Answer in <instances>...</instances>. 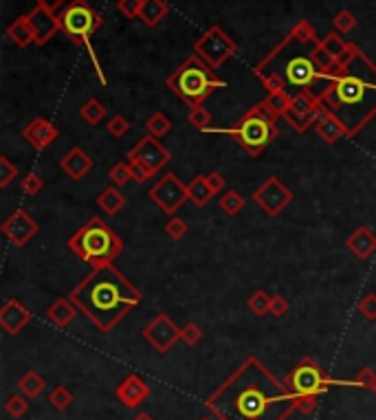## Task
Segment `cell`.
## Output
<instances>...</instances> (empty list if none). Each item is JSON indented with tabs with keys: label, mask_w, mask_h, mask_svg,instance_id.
<instances>
[{
	"label": "cell",
	"mask_w": 376,
	"mask_h": 420,
	"mask_svg": "<svg viewBox=\"0 0 376 420\" xmlns=\"http://www.w3.org/2000/svg\"><path fill=\"white\" fill-rule=\"evenodd\" d=\"M352 383H354L357 387H363V389H374V385H376V372L370 370V368L359 370Z\"/></svg>",
	"instance_id": "49"
},
{
	"label": "cell",
	"mask_w": 376,
	"mask_h": 420,
	"mask_svg": "<svg viewBox=\"0 0 376 420\" xmlns=\"http://www.w3.org/2000/svg\"><path fill=\"white\" fill-rule=\"evenodd\" d=\"M79 117H82L88 126H97L106 117V106L97 97H90L88 102L82 104V108H79Z\"/></svg>",
	"instance_id": "31"
},
{
	"label": "cell",
	"mask_w": 376,
	"mask_h": 420,
	"mask_svg": "<svg viewBox=\"0 0 376 420\" xmlns=\"http://www.w3.org/2000/svg\"><path fill=\"white\" fill-rule=\"evenodd\" d=\"M319 99L341 124L345 137H357L376 117V64L354 42H348Z\"/></svg>",
	"instance_id": "3"
},
{
	"label": "cell",
	"mask_w": 376,
	"mask_h": 420,
	"mask_svg": "<svg viewBox=\"0 0 376 420\" xmlns=\"http://www.w3.org/2000/svg\"><path fill=\"white\" fill-rule=\"evenodd\" d=\"M264 102H266V106L275 113V117L279 119V117H284L286 111L291 108L293 95H288V92H268Z\"/></svg>",
	"instance_id": "35"
},
{
	"label": "cell",
	"mask_w": 376,
	"mask_h": 420,
	"mask_svg": "<svg viewBox=\"0 0 376 420\" xmlns=\"http://www.w3.org/2000/svg\"><path fill=\"white\" fill-rule=\"evenodd\" d=\"M7 35H9L11 42L16 45V47H20V49H24V47H29V45L35 42L33 29H31L29 18H26V16H20V18L13 20V22L7 26Z\"/></svg>",
	"instance_id": "27"
},
{
	"label": "cell",
	"mask_w": 376,
	"mask_h": 420,
	"mask_svg": "<svg viewBox=\"0 0 376 420\" xmlns=\"http://www.w3.org/2000/svg\"><path fill=\"white\" fill-rule=\"evenodd\" d=\"M247 308L251 310V313L255 317H264L268 315V310H271V295H268L266 291H253L251 297L247 300Z\"/></svg>",
	"instance_id": "33"
},
{
	"label": "cell",
	"mask_w": 376,
	"mask_h": 420,
	"mask_svg": "<svg viewBox=\"0 0 376 420\" xmlns=\"http://www.w3.org/2000/svg\"><path fill=\"white\" fill-rule=\"evenodd\" d=\"M60 137V130L56 124H51L47 117H35L22 128V139L29 143L33 150H47Z\"/></svg>",
	"instance_id": "18"
},
{
	"label": "cell",
	"mask_w": 376,
	"mask_h": 420,
	"mask_svg": "<svg viewBox=\"0 0 376 420\" xmlns=\"http://www.w3.org/2000/svg\"><path fill=\"white\" fill-rule=\"evenodd\" d=\"M187 194H190V200L194 202L196 207H205L207 202L213 198V192L207 183V174H198L194 179L187 183Z\"/></svg>",
	"instance_id": "28"
},
{
	"label": "cell",
	"mask_w": 376,
	"mask_h": 420,
	"mask_svg": "<svg viewBox=\"0 0 376 420\" xmlns=\"http://www.w3.org/2000/svg\"><path fill=\"white\" fill-rule=\"evenodd\" d=\"M321 49H324L330 58H334V60L339 62V58L343 56L345 49H348V42H343V38L339 33L332 31V33H328L324 40H321Z\"/></svg>",
	"instance_id": "36"
},
{
	"label": "cell",
	"mask_w": 376,
	"mask_h": 420,
	"mask_svg": "<svg viewBox=\"0 0 376 420\" xmlns=\"http://www.w3.org/2000/svg\"><path fill=\"white\" fill-rule=\"evenodd\" d=\"M145 130H147V134H152V137L163 139L165 134L172 130V119L165 113L158 111V113H154L145 119Z\"/></svg>",
	"instance_id": "30"
},
{
	"label": "cell",
	"mask_w": 376,
	"mask_h": 420,
	"mask_svg": "<svg viewBox=\"0 0 376 420\" xmlns=\"http://www.w3.org/2000/svg\"><path fill=\"white\" fill-rule=\"evenodd\" d=\"M170 159H172L170 150L156 137H152V134L141 137L128 152V161L145 165L152 174H158L161 170H163L170 163Z\"/></svg>",
	"instance_id": "14"
},
{
	"label": "cell",
	"mask_w": 376,
	"mask_h": 420,
	"mask_svg": "<svg viewBox=\"0 0 376 420\" xmlns=\"http://www.w3.org/2000/svg\"><path fill=\"white\" fill-rule=\"evenodd\" d=\"M315 130H317V137L324 141V143H328V145L339 143L345 137V130L341 128V124L330 113H324V115L317 119Z\"/></svg>",
	"instance_id": "24"
},
{
	"label": "cell",
	"mask_w": 376,
	"mask_h": 420,
	"mask_svg": "<svg viewBox=\"0 0 376 420\" xmlns=\"http://www.w3.org/2000/svg\"><path fill=\"white\" fill-rule=\"evenodd\" d=\"M33 319L31 310L26 308L20 300H7L0 308V326L7 334H18L22 332L29 321Z\"/></svg>",
	"instance_id": "19"
},
{
	"label": "cell",
	"mask_w": 376,
	"mask_h": 420,
	"mask_svg": "<svg viewBox=\"0 0 376 420\" xmlns=\"http://www.w3.org/2000/svg\"><path fill=\"white\" fill-rule=\"evenodd\" d=\"M69 300L90 319L99 332H111L143 300L141 291L119 270L108 264L92 268L71 291Z\"/></svg>",
	"instance_id": "4"
},
{
	"label": "cell",
	"mask_w": 376,
	"mask_h": 420,
	"mask_svg": "<svg viewBox=\"0 0 376 420\" xmlns=\"http://www.w3.org/2000/svg\"><path fill=\"white\" fill-rule=\"evenodd\" d=\"M58 18H60L62 33L69 38L71 42H75L77 47H88L90 58H92V62H95L97 75L106 84V77L99 71V62L95 58V51L90 49V38L101 29L104 18L95 11V7L88 5V0H69V3L62 7V11L58 13Z\"/></svg>",
	"instance_id": "8"
},
{
	"label": "cell",
	"mask_w": 376,
	"mask_h": 420,
	"mask_svg": "<svg viewBox=\"0 0 376 420\" xmlns=\"http://www.w3.org/2000/svg\"><path fill=\"white\" fill-rule=\"evenodd\" d=\"M18 179V168L11 163L7 156H0V187H9Z\"/></svg>",
	"instance_id": "43"
},
{
	"label": "cell",
	"mask_w": 376,
	"mask_h": 420,
	"mask_svg": "<svg viewBox=\"0 0 376 420\" xmlns=\"http://www.w3.org/2000/svg\"><path fill=\"white\" fill-rule=\"evenodd\" d=\"M284 385L295 403V410L308 416L317 410L319 398L330 389L332 378L311 357H306L286 374Z\"/></svg>",
	"instance_id": "7"
},
{
	"label": "cell",
	"mask_w": 376,
	"mask_h": 420,
	"mask_svg": "<svg viewBox=\"0 0 376 420\" xmlns=\"http://www.w3.org/2000/svg\"><path fill=\"white\" fill-rule=\"evenodd\" d=\"M20 187H22V192L26 196H35V194H40L44 189V181H42V176H40L38 172H29L20 181Z\"/></svg>",
	"instance_id": "42"
},
{
	"label": "cell",
	"mask_w": 376,
	"mask_h": 420,
	"mask_svg": "<svg viewBox=\"0 0 376 420\" xmlns=\"http://www.w3.org/2000/svg\"><path fill=\"white\" fill-rule=\"evenodd\" d=\"M128 163H130V172H132V181L134 183H145V181H150L152 179V172L150 170H147L145 165H141V163H134V161H128Z\"/></svg>",
	"instance_id": "50"
},
{
	"label": "cell",
	"mask_w": 376,
	"mask_h": 420,
	"mask_svg": "<svg viewBox=\"0 0 376 420\" xmlns=\"http://www.w3.org/2000/svg\"><path fill=\"white\" fill-rule=\"evenodd\" d=\"M253 202L258 205V209L264 216L275 218V216H279L293 202V192L277 179V176H268V179L253 192Z\"/></svg>",
	"instance_id": "13"
},
{
	"label": "cell",
	"mask_w": 376,
	"mask_h": 420,
	"mask_svg": "<svg viewBox=\"0 0 376 420\" xmlns=\"http://www.w3.org/2000/svg\"><path fill=\"white\" fill-rule=\"evenodd\" d=\"M324 113H326V108H324V104H321V99L317 97V95L300 92V95H295V97H293L291 108L286 111L284 119L295 132L304 134L317 124V119Z\"/></svg>",
	"instance_id": "12"
},
{
	"label": "cell",
	"mask_w": 376,
	"mask_h": 420,
	"mask_svg": "<svg viewBox=\"0 0 376 420\" xmlns=\"http://www.w3.org/2000/svg\"><path fill=\"white\" fill-rule=\"evenodd\" d=\"M66 247L90 268H101L113 264L115 257L124 251V240L117 236L108 223L101 220L99 216H92L69 238Z\"/></svg>",
	"instance_id": "6"
},
{
	"label": "cell",
	"mask_w": 376,
	"mask_h": 420,
	"mask_svg": "<svg viewBox=\"0 0 376 420\" xmlns=\"http://www.w3.org/2000/svg\"><path fill=\"white\" fill-rule=\"evenodd\" d=\"M345 247L354 257L359 260H370V257L376 253V234L370 227H359L352 232V236H348Z\"/></svg>",
	"instance_id": "22"
},
{
	"label": "cell",
	"mask_w": 376,
	"mask_h": 420,
	"mask_svg": "<svg viewBox=\"0 0 376 420\" xmlns=\"http://www.w3.org/2000/svg\"><path fill=\"white\" fill-rule=\"evenodd\" d=\"M200 420H211V418H200Z\"/></svg>",
	"instance_id": "55"
},
{
	"label": "cell",
	"mask_w": 376,
	"mask_h": 420,
	"mask_svg": "<svg viewBox=\"0 0 376 420\" xmlns=\"http://www.w3.org/2000/svg\"><path fill=\"white\" fill-rule=\"evenodd\" d=\"M117 401L126 405L130 410H137L139 405L150 396V387L143 381L139 374H128L122 383H119L117 391H115Z\"/></svg>",
	"instance_id": "20"
},
{
	"label": "cell",
	"mask_w": 376,
	"mask_h": 420,
	"mask_svg": "<svg viewBox=\"0 0 376 420\" xmlns=\"http://www.w3.org/2000/svg\"><path fill=\"white\" fill-rule=\"evenodd\" d=\"M64 3H66V0H35V5H44V7H49L53 11H56L58 7H62Z\"/></svg>",
	"instance_id": "52"
},
{
	"label": "cell",
	"mask_w": 376,
	"mask_h": 420,
	"mask_svg": "<svg viewBox=\"0 0 376 420\" xmlns=\"http://www.w3.org/2000/svg\"><path fill=\"white\" fill-rule=\"evenodd\" d=\"M187 232H190V227H187V223L183 218H179V216H172L165 225V234L172 240H183L187 236Z\"/></svg>",
	"instance_id": "44"
},
{
	"label": "cell",
	"mask_w": 376,
	"mask_h": 420,
	"mask_svg": "<svg viewBox=\"0 0 376 420\" xmlns=\"http://www.w3.org/2000/svg\"><path fill=\"white\" fill-rule=\"evenodd\" d=\"M187 121L196 128V130H203V132H209L213 126H211V113L207 111L205 106H198V108H192L190 115H187Z\"/></svg>",
	"instance_id": "38"
},
{
	"label": "cell",
	"mask_w": 376,
	"mask_h": 420,
	"mask_svg": "<svg viewBox=\"0 0 376 420\" xmlns=\"http://www.w3.org/2000/svg\"><path fill=\"white\" fill-rule=\"evenodd\" d=\"M77 317V306L69 300V297H60L47 308V319L58 328L71 326L73 319Z\"/></svg>",
	"instance_id": "23"
},
{
	"label": "cell",
	"mask_w": 376,
	"mask_h": 420,
	"mask_svg": "<svg viewBox=\"0 0 376 420\" xmlns=\"http://www.w3.org/2000/svg\"><path fill=\"white\" fill-rule=\"evenodd\" d=\"M5 412L11 416V418H22L26 412H29V398L24 394H13L7 398L5 403Z\"/></svg>",
	"instance_id": "39"
},
{
	"label": "cell",
	"mask_w": 376,
	"mask_h": 420,
	"mask_svg": "<svg viewBox=\"0 0 376 420\" xmlns=\"http://www.w3.org/2000/svg\"><path fill=\"white\" fill-rule=\"evenodd\" d=\"M106 130H108L111 137H115V139H124L126 134L132 130V126H130V121H128L124 115H115V117H111L108 124H106Z\"/></svg>",
	"instance_id": "40"
},
{
	"label": "cell",
	"mask_w": 376,
	"mask_h": 420,
	"mask_svg": "<svg viewBox=\"0 0 376 420\" xmlns=\"http://www.w3.org/2000/svg\"><path fill=\"white\" fill-rule=\"evenodd\" d=\"M205 407L218 420H288L295 403L284 381L258 357H249L216 387Z\"/></svg>",
	"instance_id": "1"
},
{
	"label": "cell",
	"mask_w": 376,
	"mask_h": 420,
	"mask_svg": "<svg viewBox=\"0 0 376 420\" xmlns=\"http://www.w3.org/2000/svg\"><path fill=\"white\" fill-rule=\"evenodd\" d=\"M49 405L53 410H58V412H64V410H69L71 405H73V394H71V389L69 387H64V385H58V387H53L51 389V394H49Z\"/></svg>",
	"instance_id": "34"
},
{
	"label": "cell",
	"mask_w": 376,
	"mask_h": 420,
	"mask_svg": "<svg viewBox=\"0 0 376 420\" xmlns=\"http://www.w3.org/2000/svg\"><path fill=\"white\" fill-rule=\"evenodd\" d=\"M207 183H209V187H211L213 196L220 194V192H224V176H222L220 172H211V174H207Z\"/></svg>",
	"instance_id": "51"
},
{
	"label": "cell",
	"mask_w": 376,
	"mask_h": 420,
	"mask_svg": "<svg viewBox=\"0 0 376 420\" xmlns=\"http://www.w3.org/2000/svg\"><path fill=\"white\" fill-rule=\"evenodd\" d=\"M26 18H29V24L33 29V38H35L38 47L47 45L53 35H56L58 31H62L58 13L49 7H44V5H35L29 13H26Z\"/></svg>",
	"instance_id": "17"
},
{
	"label": "cell",
	"mask_w": 376,
	"mask_h": 420,
	"mask_svg": "<svg viewBox=\"0 0 376 420\" xmlns=\"http://www.w3.org/2000/svg\"><path fill=\"white\" fill-rule=\"evenodd\" d=\"M108 176H111L113 185H117V187H124L126 183H130V181H132L130 163H128V161H126V163H124V161H119V163H115V165L111 168Z\"/></svg>",
	"instance_id": "41"
},
{
	"label": "cell",
	"mask_w": 376,
	"mask_h": 420,
	"mask_svg": "<svg viewBox=\"0 0 376 420\" xmlns=\"http://www.w3.org/2000/svg\"><path fill=\"white\" fill-rule=\"evenodd\" d=\"M167 13H170V5L165 0H143L139 18L145 26H158V22H163Z\"/></svg>",
	"instance_id": "25"
},
{
	"label": "cell",
	"mask_w": 376,
	"mask_h": 420,
	"mask_svg": "<svg viewBox=\"0 0 376 420\" xmlns=\"http://www.w3.org/2000/svg\"><path fill=\"white\" fill-rule=\"evenodd\" d=\"M218 205H220V209L227 213V216H238L240 211H243V207H245V198H243V194L238 192V189H227V192L220 196V200H218Z\"/></svg>",
	"instance_id": "32"
},
{
	"label": "cell",
	"mask_w": 376,
	"mask_h": 420,
	"mask_svg": "<svg viewBox=\"0 0 376 420\" xmlns=\"http://www.w3.org/2000/svg\"><path fill=\"white\" fill-rule=\"evenodd\" d=\"M291 310V302L286 300L284 295H271V310H268V315L273 317H286Z\"/></svg>",
	"instance_id": "48"
},
{
	"label": "cell",
	"mask_w": 376,
	"mask_h": 420,
	"mask_svg": "<svg viewBox=\"0 0 376 420\" xmlns=\"http://www.w3.org/2000/svg\"><path fill=\"white\" fill-rule=\"evenodd\" d=\"M134 420H154L150 414H145V412H141V414H137V416H134Z\"/></svg>",
	"instance_id": "53"
},
{
	"label": "cell",
	"mask_w": 376,
	"mask_h": 420,
	"mask_svg": "<svg viewBox=\"0 0 376 420\" xmlns=\"http://www.w3.org/2000/svg\"><path fill=\"white\" fill-rule=\"evenodd\" d=\"M372 391H374V394H376V385H374V389H372Z\"/></svg>",
	"instance_id": "54"
},
{
	"label": "cell",
	"mask_w": 376,
	"mask_h": 420,
	"mask_svg": "<svg viewBox=\"0 0 376 420\" xmlns=\"http://www.w3.org/2000/svg\"><path fill=\"white\" fill-rule=\"evenodd\" d=\"M92 165H95V161H92V156L86 154L82 147H71V150L60 159V168L71 181H82L92 170Z\"/></svg>",
	"instance_id": "21"
},
{
	"label": "cell",
	"mask_w": 376,
	"mask_h": 420,
	"mask_svg": "<svg viewBox=\"0 0 376 420\" xmlns=\"http://www.w3.org/2000/svg\"><path fill=\"white\" fill-rule=\"evenodd\" d=\"M18 389H20V394H24L26 398H38V396L44 394L47 381H44V378L40 376V374H35L33 370H29V372H24V374L20 376Z\"/></svg>",
	"instance_id": "29"
},
{
	"label": "cell",
	"mask_w": 376,
	"mask_h": 420,
	"mask_svg": "<svg viewBox=\"0 0 376 420\" xmlns=\"http://www.w3.org/2000/svg\"><path fill=\"white\" fill-rule=\"evenodd\" d=\"M319 42L313 24L300 20L255 64V77L268 92H288L293 97L313 92L319 97L332 75L317 60Z\"/></svg>",
	"instance_id": "2"
},
{
	"label": "cell",
	"mask_w": 376,
	"mask_h": 420,
	"mask_svg": "<svg viewBox=\"0 0 376 420\" xmlns=\"http://www.w3.org/2000/svg\"><path fill=\"white\" fill-rule=\"evenodd\" d=\"M141 3L143 0H117V11L122 13L124 18L134 20V18H139Z\"/></svg>",
	"instance_id": "46"
},
{
	"label": "cell",
	"mask_w": 376,
	"mask_h": 420,
	"mask_svg": "<svg viewBox=\"0 0 376 420\" xmlns=\"http://www.w3.org/2000/svg\"><path fill=\"white\" fill-rule=\"evenodd\" d=\"M181 341H185L187 346H196L203 341V330H200V326H196V323H185V326L181 328Z\"/></svg>",
	"instance_id": "47"
},
{
	"label": "cell",
	"mask_w": 376,
	"mask_h": 420,
	"mask_svg": "<svg viewBox=\"0 0 376 420\" xmlns=\"http://www.w3.org/2000/svg\"><path fill=\"white\" fill-rule=\"evenodd\" d=\"M165 86L192 111V108L203 106V102L216 90L227 88V82L216 75V69H211L205 60H200L196 53H192L190 58L183 60L177 71L167 75Z\"/></svg>",
	"instance_id": "5"
},
{
	"label": "cell",
	"mask_w": 376,
	"mask_h": 420,
	"mask_svg": "<svg viewBox=\"0 0 376 420\" xmlns=\"http://www.w3.org/2000/svg\"><path fill=\"white\" fill-rule=\"evenodd\" d=\"M97 207L101 211H106L108 216H117L119 211L126 207V196L122 194V189H119L117 185L106 187V189H101L99 196H97Z\"/></svg>",
	"instance_id": "26"
},
{
	"label": "cell",
	"mask_w": 376,
	"mask_h": 420,
	"mask_svg": "<svg viewBox=\"0 0 376 420\" xmlns=\"http://www.w3.org/2000/svg\"><path fill=\"white\" fill-rule=\"evenodd\" d=\"M332 24H334V31L337 33H352L354 29H357V24H359V20H357V16L352 11H348V9H341L337 16L332 18Z\"/></svg>",
	"instance_id": "37"
},
{
	"label": "cell",
	"mask_w": 376,
	"mask_h": 420,
	"mask_svg": "<svg viewBox=\"0 0 376 420\" xmlns=\"http://www.w3.org/2000/svg\"><path fill=\"white\" fill-rule=\"evenodd\" d=\"M209 132L227 134V137H231L249 156H260L266 147L277 139L275 121L262 119L260 115H255L253 111H249L245 117H240L236 124L229 126V128H211Z\"/></svg>",
	"instance_id": "9"
},
{
	"label": "cell",
	"mask_w": 376,
	"mask_h": 420,
	"mask_svg": "<svg viewBox=\"0 0 376 420\" xmlns=\"http://www.w3.org/2000/svg\"><path fill=\"white\" fill-rule=\"evenodd\" d=\"M357 308L368 321H376V293H368V295L361 297Z\"/></svg>",
	"instance_id": "45"
},
{
	"label": "cell",
	"mask_w": 376,
	"mask_h": 420,
	"mask_svg": "<svg viewBox=\"0 0 376 420\" xmlns=\"http://www.w3.org/2000/svg\"><path fill=\"white\" fill-rule=\"evenodd\" d=\"M143 339L158 352V355H167L172 346L181 341V328L172 321V317L167 313H158L143 328Z\"/></svg>",
	"instance_id": "15"
},
{
	"label": "cell",
	"mask_w": 376,
	"mask_h": 420,
	"mask_svg": "<svg viewBox=\"0 0 376 420\" xmlns=\"http://www.w3.org/2000/svg\"><path fill=\"white\" fill-rule=\"evenodd\" d=\"M0 232H3V236L11 242L13 247H26L31 242V238L38 236L40 232V223L33 220L29 211L24 209H18L13 211L9 218L3 223V227H0Z\"/></svg>",
	"instance_id": "16"
},
{
	"label": "cell",
	"mask_w": 376,
	"mask_h": 420,
	"mask_svg": "<svg viewBox=\"0 0 376 420\" xmlns=\"http://www.w3.org/2000/svg\"><path fill=\"white\" fill-rule=\"evenodd\" d=\"M147 198H150L165 216L172 218V216H177V211L185 205V200H190V194H187V185L177 174L170 172L165 176H161L158 183H154L150 187Z\"/></svg>",
	"instance_id": "11"
},
{
	"label": "cell",
	"mask_w": 376,
	"mask_h": 420,
	"mask_svg": "<svg viewBox=\"0 0 376 420\" xmlns=\"http://www.w3.org/2000/svg\"><path fill=\"white\" fill-rule=\"evenodd\" d=\"M194 53L200 60H205L211 69H220L227 60L238 53V45L220 29L218 24H211L209 29L196 40Z\"/></svg>",
	"instance_id": "10"
}]
</instances>
